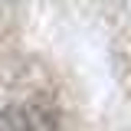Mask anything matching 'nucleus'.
Instances as JSON below:
<instances>
[{
    "mask_svg": "<svg viewBox=\"0 0 131 131\" xmlns=\"http://www.w3.org/2000/svg\"><path fill=\"white\" fill-rule=\"evenodd\" d=\"M56 108L46 102H20L0 115V131H56Z\"/></svg>",
    "mask_w": 131,
    "mask_h": 131,
    "instance_id": "nucleus-1",
    "label": "nucleus"
}]
</instances>
